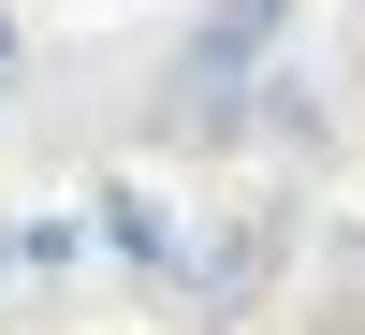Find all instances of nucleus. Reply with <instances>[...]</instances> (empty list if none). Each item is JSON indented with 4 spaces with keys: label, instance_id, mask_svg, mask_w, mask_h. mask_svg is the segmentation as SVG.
Returning <instances> with one entry per match:
<instances>
[{
    "label": "nucleus",
    "instance_id": "obj_1",
    "mask_svg": "<svg viewBox=\"0 0 365 335\" xmlns=\"http://www.w3.org/2000/svg\"><path fill=\"white\" fill-rule=\"evenodd\" d=\"M292 277V204H234V219H205V248H190V307L205 321H234V307H263V292Z\"/></svg>",
    "mask_w": 365,
    "mask_h": 335
},
{
    "label": "nucleus",
    "instance_id": "obj_2",
    "mask_svg": "<svg viewBox=\"0 0 365 335\" xmlns=\"http://www.w3.org/2000/svg\"><path fill=\"white\" fill-rule=\"evenodd\" d=\"M88 248H103V262H132V277H161V292L190 277V219H175L161 190H132V175H117V190L88 204Z\"/></svg>",
    "mask_w": 365,
    "mask_h": 335
},
{
    "label": "nucleus",
    "instance_id": "obj_3",
    "mask_svg": "<svg viewBox=\"0 0 365 335\" xmlns=\"http://www.w3.org/2000/svg\"><path fill=\"white\" fill-rule=\"evenodd\" d=\"M73 248H88V219H15V277H73Z\"/></svg>",
    "mask_w": 365,
    "mask_h": 335
},
{
    "label": "nucleus",
    "instance_id": "obj_4",
    "mask_svg": "<svg viewBox=\"0 0 365 335\" xmlns=\"http://www.w3.org/2000/svg\"><path fill=\"white\" fill-rule=\"evenodd\" d=\"M0 277H15V219H0Z\"/></svg>",
    "mask_w": 365,
    "mask_h": 335
}]
</instances>
